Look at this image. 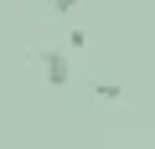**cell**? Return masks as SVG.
Masks as SVG:
<instances>
[{
    "label": "cell",
    "mask_w": 155,
    "mask_h": 149,
    "mask_svg": "<svg viewBox=\"0 0 155 149\" xmlns=\"http://www.w3.org/2000/svg\"><path fill=\"white\" fill-rule=\"evenodd\" d=\"M93 93H98L104 103H124V98H129V93H124L119 82H93Z\"/></svg>",
    "instance_id": "2"
},
{
    "label": "cell",
    "mask_w": 155,
    "mask_h": 149,
    "mask_svg": "<svg viewBox=\"0 0 155 149\" xmlns=\"http://www.w3.org/2000/svg\"><path fill=\"white\" fill-rule=\"evenodd\" d=\"M36 62H41V77H47L52 88H67V82H72V67H67V57H62V51H41Z\"/></svg>",
    "instance_id": "1"
},
{
    "label": "cell",
    "mask_w": 155,
    "mask_h": 149,
    "mask_svg": "<svg viewBox=\"0 0 155 149\" xmlns=\"http://www.w3.org/2000/svg\"><path fill=\"white\" fill-rule=\"evenodd\" d=\"M52 11H57V16H72V11H78V0H52Z\"/></svg>",
    "instance_id": "3"
}]
</instances>
